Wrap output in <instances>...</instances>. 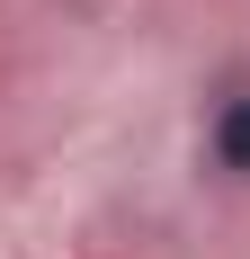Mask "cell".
I'll return each mask as SVG.
<instances>
[{
  "label": "cell",
  "instance_id": "obj_1",
  "mask_svg": "<svg viewBox=\"0 0 250 259\" xmlns=\"http://www.w3.org/2000/svg\"><path fill=\"white\" fill-rule=\"evenodd\" d=\"M205 170L232 188L250 179V72H224L205 99Z\"/></svg>",
  "mask_w": 250,
  "mask_h": 259
}]
</instances>
